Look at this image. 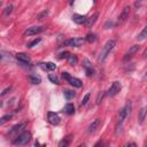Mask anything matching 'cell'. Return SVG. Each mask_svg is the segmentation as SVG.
<instances>
[{"label":"cell","mask_w":147,"mask_h":147,"mask_svg":"<svg viewBox=\"0 0 147 147\" xmlns=\"http://www.w3.org/2000/svg\"><path fill=\"white\" fill-rule=\"evenodd\" d=\"M114 47H115V41H114V40H108V41L105 44V46L102 47L101 52H100L99 61H100V62H103V61L107 59V56L110 54V52L113 51Z\"/></svg>","instance_id":"obj_1"},{"label":"cell","mask_w":147,"mask_h":147,"mask_svg":"<svg viewBox=\"0 0 147 147\" xmlns=\"http://www.w3.org/2000/svg\"><path fill=\"white\" fill-rule=\"evenodd\" d=\"M26 126V123H20V124H16L11 127V130L9 131V137L14 140L15 138H17L21 133L24 132V129Z\"/></svg>","instance_id":"obj_2"},{"label":"cell","mask_w":147,"mask_h":147,"mask_svg":"<svg viewBox=\"0 0 147 147\" xmlns=\"http://www.w3.org/2000/svg\"><path fill=\"white\" fill-rule=\"evenodd\" d=\"M30 139H31V133H30V132H23V133H21L17 138H15V139L13 140V144H14L15 146H22V145L28 144V142L30 141Z\"/></svg>","instance_id":"obj_3"},{"label":"cell","mask_w":147,"mask_h":147,"mask_svg":"<svg viewBox=\"0 0 147 147\" xmlns=\"http://www.w3.org/2000/svg\"><path fill=\"white\" fill-rule=\"evenodd\" d=\"M86 41V39L84 38H72V39H68L65 41H63L62 46H70V47H79L82 46L84 42Z\"/></svg>","instance_id":"obj_4"},{"label":"cell","mask_w":147,"mask_h":147,"mask_svg":"<svg viewBox=\"0 0 147 147\" xmlns=\"http://www.w3.org/2000/svg\"><path fill=\"white\" fill-rule=\"evenodd\" d=\"M44 30H45V28H44V26H31V28H28V29L24 31L23 36H24V37L34 36V34H38V33L42 32Z\"/></svg>","instance_id":"obj_5"},{"label":"cell","mask_w":147,"mask_h":147,"mask_svg":"<svg viewBox=\"0 0 147 147\" xmlns=\"http://www.w3.org/2000/svg\"><path fill=\"white\" fill-rule=\"evenodd\" d=\"M121 88H122L121 83H119V82H114V83L111 84V86L109 87V90H108V95H109V96L116 95V94L121 91Z\"/></svg>","instance_id":"obj_6"},{"label":"cell","mask_w":147,"mask_h":147,"mask_svg":"<svg viewBox=\"0 0 147 147\" xmlns=\"http://www.w3.org/2000/svg\"><path fill=\"white\" fill-rule=\"evenodd\" d=\"M129 15H130V7L126 6V7H124V9L122 10V13L119 14L117 23H118V24H123V23L129 18Z\"/></svg>","instance_id":"obj_7"},{"label":"cell","mask_w":147,"mask_h":147,"mask_svg":"<svg viewBox=\"0 0 147 147\" xmlns=\"http://www.w3.org/2000/svg\"><path fill=\"white\" fill-rule=\"evenodd\" d=\"M83 68L85 69L86 76L91 77V76H93V75H94V69H93V67H92L91 62H90L87 59H84V60H83Z\"/></svg>","instance_id":"obj_8"},{"label":"cell","mask_w":147,"mask_h":147,"mask_svg":"<svg viewBox=\"0 0 147 147\" xmlns=\"http://www.w3.org/2000/svg\"><path fill=\"white\" fill-rule=\"evenodd\" d=\"M139 48H140V46L139 45H133V46H131L130 48H129V51L125 53V55H124V61H127V60H130L138 51H139Z\"/></svg>","instance_id":"obj_9"},{"label":"cell","mask_w":147,"mask_h":147,"mask_svg":"<svg viewBox=\"0 0 147 147\" xmlns=\"http://www.w3.org/2000/svg\"><path fill=\"white\" fill-rule=\"evenodd\" d=\"M47 118H48V122H49L51 124H53V125H57V124L60 123V117H59V115L55 114V113H53V111H49V113L47 114Z\"/></svg>","instance_id":"obj_10"},{"label":"cell","mask_w":147,"mask_h":147,"mask_svg":"<svg viewBox=\"0 0 147 147\" xmlns=\"http://www.w3.org/2000/svg\"><path fill=\"white\" fill-rule=\"evenodd\" d=\"M100 125H101V119H100V118H95V119L88 125V130H87V131H88L90 133H94V132L99 129Z\"/></svg>","instance_id":"obj_11"},{"label":"cell","mask_w":147,"mask_h":147,"mask_svg":"<svg viewBox=\"0 0 147 147\" xmlns=\"http://www.w3.org/2000/svg\"><path fill=\"white\" fill-rule=\"evenodd\" d=\"M16 59L22 63V64H29L30 63V56L25 53H17Z\"/></svg>","instance_id":"obj_12"},{"label":"cell","mask_w":147,"mask_h":147,"mask_svg":"<svg viewBox=\"0 0 147 147\" xmlns=\"http://www.w3.org/2000/svg\"><path fill=\"white\" fill-rule=\"evenodd\" d=\"M86 16H84V15H79V14H74L72 15V21L75 22V23H77V24H83V23H85L86 22Z\"/></svg>","instance_id":"obj_13"},{"label":"cell","mask_w":147,"mask_h":147,"mask_svg":"<svg viewBox=\"0 0 147 147\" xmlns=\"http://www.w3.org/2000/svg\"><path fill=\"white\" fill-rule=\"evenodd\" d=\"M98 16H99V14H98V13H94L93 15H91V16L86 20V22H85L86 26H87V28H91V26L95 23V21H96V18H98Z\"/></svg>","instance_id":"obj_14"},{"label":"cell","mask_w":147,"mask_h":147,"mask_svg":"<svg viewBox=\"0 0 147 147\" xmlns=\"http://www.w3.org/2000/svg\"><path fill=\"white\" fill-rule=\"evenodd\" d=\"M146 114H147V107H142L140 110H139V114H138V119H139V123H144L145 121V117H146Z\"/></svg>","instance_id":"obj_15"},{"label":"cell","mask_w":147,"mask_h":147,"mask_svg":"<svg viewBox=\"0 0 147 147\" xmlns=\"http://www.w3.org/2000/svg\"><path fill=\"white\" fill-rule=\"evenodd\" d=\"M74 87H82V80L76 78V77H70L69 80H68Z\"/></svg>","instance_id":"obj_16"},{"label":"cell","mask_w":147,"mask_h":147,"mask_svg":"<svg viewBox=\"0 0 147 147\" xmlns=\"http://www.w3.org/2000/svg\"><path fill=\"white\" fill-rule=\"evenodd\" d=\"M63 95H64V98H65V99L71 100V99H74V98H75L76 93H75L74 91H71V90H64V91H63Z\"/></svg>","instance_id":"obj_17"},{"label":"cell","mask_w":147,"mask_h":147,"mask_svg":"<svg viewBox=\"0 0 147 147\" xmlns=\"http://www.w3.org/2000/svg\"><path fill=\"white\" fill-rule=\"evenodd\" d=\"M147 38V26H145L142 30H141V32L137 36V40H139V41H142L144 39H146Z\"/></svg>","instance_id":"obj_18"},{"label":"cell","mask_w":147,"mask_h":147,"mask_svg":"<svg viewBox=\"0 0 147 147\" xmlns=\"http://www.w3.org/2000/svg\"><path fill=\"white\" fill-rule=\"evenodd\" d=\"M28 78H29L31 84H39L41 82V78L39 76H37V75H30Z\"/></svg>","instance_id":"obj_19"},{"label":"cell","mask_w":147,"mask_h":147,"mask_svg":"<svg viewBox=\"0 0 147 147\" xmlns=\"http://www.w3.org/2000/svg\"><path fill=\"white\" fill-rule=\"evenodd\" d=\"M64 113L68 114V115H71L75 113V107L72 103H67L65 107H64Z\"/></svg>","instance_id":"obj_20"},{"label":"cell","mask_w":147,"mask_h":147,"mask_svg":"<svg viewBox=\"0 0 147 147\" xmlns=\"http://www.w3.org/2000/svg\"><path fill=\"white\" fill-rule=\"evenodd\" d=\"M70 141H71V136H68V137H65L64 139H62V140L59 142V146H60V147H67V146L70 144Z\"/></svg>","instance_id":"obj_21"},{"label":"cell","mask_w":147,"mask_h":147,"mask_svg":"<svg viewBox=\"0 0 147 147\" xmlns=\"http://www.w3.org/2000/svg\"><path fill=\"white\" fill-rule=\"evenodd\" d=\"M77 61H78V59H77V56L75 54H70V56L68 57V63L70 65H75L77 63Z\"/></svg>","instance_id":"obj_22"},{"label":"cell","mask_w":147,"mask_h":147,"mask_svg":"<svg viewBox=\"0 0 147 147\" xmlns=\"http://www.w3.org/2000/svg\"><path fill=\"white\" fill-rule=\"evenodd\" d=\"M105 94H106V93H105L103 91H101V92H99V93H98V96H96V100H95V101H96V105H100V103L102 102Z\"/></svg>","instance_id":"obj_23"},{"label":"cell","mask_w":147,"mask_h":147,"mask_svg":"<svg viewBox=\"0 0 147 147\" xmlns=\"http://www.w3.org/2000/svg\"><path fill=\"white\" fill-rule=\"evenodd\" d=\"M11 11H13V6H11V5H9V6H7V7L5 8L3 15H5V16H9V15L11 14Z\"/></svg>","instance_id":"obj_24"},{"label":"cell","mask_w":147,"mask_h":147,"mask_svg":"<svg viewBox=\"0 0 147 147\" xmlns=\"http://www.w3.org/2000/svg\"><path fill=\"white\" fill-rule=\"evenodd\" d=\"M86 41H88V42H93V41H95V39H96V37H95V34H87L86 36Z\"/></svg>","instance_id":"obj_25"},{"label":"cell","mask_w":147,"mask_h":147,"mask_svg":"<svg viewBox=\"0 0 147 147\" xmlns=\"http://www.w3.org/2000/svg\"><path fill=\"white\" fill-rule=\"evenodd\" d=\"M40 40H41V39H40V38H37V39H34V40H32V41H31V42H29V44H28V45H26V46H28V47H29V48H31V47H33V46H34V45H37V44H38V42H40Z\"/></svg>","instance_id":"obj_26"},{"label":"cell","mask_w":147,"mask_h":147,"mask_svg":"<svg viewBox=\"0 0 147 147\" xmlns=\"http://www.w3.org/2000/svg\"><path fill=\"white\" fill-rule=\"evenodd\" d=\"M45 68H46L47 70H54V69L56 68V65H55L54 63H52V62H47V63L45 64Z\"/></svg>","instance_id":"obj_27"},{"label":"cell","mask_w":147,"mask_h":147,"mask_svg":"<svg viewBox=\"0 0 147 147\" xmlns=\"http://www.w3.org/2000/svg\"><path fill=\"white\" fill-rule=\"evenodd\" d=\"M10 118H11V115H5V116H2L1 119H0V124L2 125L3 123H6L7 121H9Z\"/></svg>","instance_id":"obj_28"},{"label":"cell","mask_w":147,"mask_h":147,"mask_svg":"<svg viewBox=\"0 0 147 147\" xmlns=\"http://www.w3.org/2000/svg\"><path fill=\"white\" fill-rule=\"evenodd\" d=\"M90 96H91V94H90V93H86V94L84 95V98L82 99L80 105H86V103H87V101H88V99H90Z\"/></svg>","instance_id":"obj_29"},{"label":"cell","mask_w":147,"mask_h":147,"mask_svg":"<svg viewBox=\"0 0 147 147\" xmlns=\"http://www.w3.org/2000/svg\"><path fill=\"white\" fill-rule=\"evenodd\" d=\"M48 79H49L52 83H54V84H59L57 77H56V76H54V75H49V76H48Z\"/></svg>","instance_id":"obj_30"},{"label":"cell","mask_w":147,"mask_h":147,"mask_svg":"<svg viewBox=\"0 0 147 147\" xmlns=\"http://www.w3.org/2000/svg\"><path fill=\"white\" fill-rule=\"evenodd\" d=\"M47 15H48V10H44L42 13H40V14L37 16V18H38V20H42V18L46 17Z\"/></svg>","instance_id":"obj_31"},{"label":"cell","mask_w":147,"mask_h":147,"mask_svg":"<svg viewBox=\"0 0 147 147\" xmlns=\"http://www.w3.org/2000/svg\"><path fill=\"white\" fill-rule=\"evenodd\" d=\"M69 56H70V53L69 52H63V53H61L59 55V59H68Z\"/></svg>","instance_id":"obj_32"},{"label":"cell","mask_w":147,"mask_h":147,"mask_svg":"<svg viewBox=\"0 0 147 147\" xmlns=\"http://www.w3.org/2000/svg\"><path fill=\"white\" fill-rule=\"evenodd\" d=\"M62 77H63L64 79H67V80H69V78H70L71 76L69 75V72H62Z\"/></svg>","instance_id":"obj_33"},{"label":"cell","mask_w":147,"mask_h":147,"mask_svg":"<svg viewBox=\"0 0 147 147\" xmlns=\"http://www.w3.org/2000/svg\"><path fill=\"white\" fill-rule=\"evenodd\" d=\"M10 88H11V87H10V86H9V87H7V88H6V90H3V91H2V93H1V95H2V96H3V95H5V94H7V93H8V92H9V91H10Z\"/></svg>","instance_id":"obj_34"},{"label":"cell","mask_w":147,"mask_h":147,"mask_svg":"<svg viewBox=\"0 0 147 147\" xmlns=\"http://www.w3.org/2000/svg\"><path fill=\"white\" fill-rule=\"evenodd\" d=\"M125 146H136V144L134 142H127V144H125Z\"/></svg>","instance_id":"obj_35"},{"label":"cell","mask_w":147,"mask_h":147,"mask_svg":"<svg viewBox=\"0 0 147 147\" xmlns=\"http://www.w3.org/2000/svg\"><path fill=\"white\" fill-rule=\"evenodd\" d=\"M144 57H147V48L144 51Z\"/></svg>","instance_id":"obj_36"},{"label":"cell","mask_w":147,"mask_h":147,"mask_svg":"<svg viewBox=\"0 0 147 147\" xmlns=\"http://www.w3.org/2000/svg\"><path fill=\"white\" fill-rule=\"evenodd\" d=\"M145 74H146V75H145V76H144V79H146V78H147V71H146V72H145Z\"/></svg>","instance_id":"obj_37"},{"label":"cell","mask_w":147,"mask_h":147,"mask_svg":"<svg viewBox=\"0 0 147 147\" xmlns=\"http://www.w3.org/2000/svg\"><path fill=\"white\" fill-rule=\"evenodd\" d=\"M69 3H70V5H72V3H74V0H70V1H69Z\"/></svg>","instance_id":"obj_38"},{"label":"cell","mask_w":147,"mask_h":147,"mask_svg":"<svg viewBox=\"0 0 147 147\" xmlns=\"http://www.w3.org/2000/svg\"><path fill=\"white\" fill-rule=\"evenodd\" d=\"M94 2H96V0H94Z\"/></svg>","instance_id":"obj_39"}]
</instances>
